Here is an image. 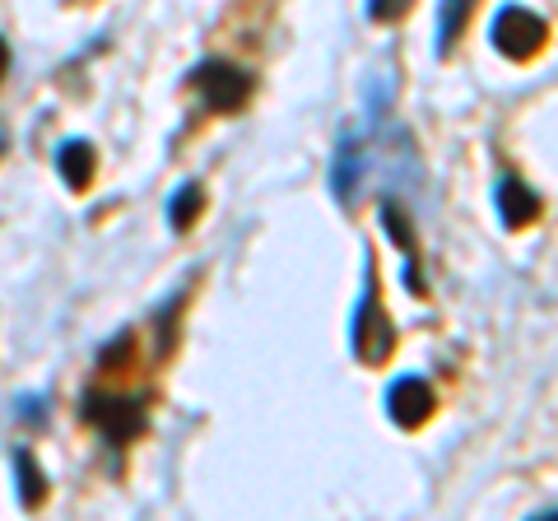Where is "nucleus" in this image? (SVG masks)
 Listing matches in <instances>:
<instances>
[{
	"label": "nucleus",
	"mask_w": 558,
	"mask_h": 521,
	"mask_svg": "<svg viewBox=\"0 0 558 521\" xmlns=\"http://www.w3.org/2000/svg\"><path fill=\"white\" fill-rule=\"evenodd\" d=\"M549 38V24L526 5H502L494 14V47L512 61H531Z\"/></svg>",
	"instance_id": "4"
},
{
	"label": "nucleus",
	"mask_w": 558,
	"mask_h": 521,
	"mask_svg": "<svg viewBox=\"0 0 558 521\" xmlns=\"http://www.w3.org/2000/svg\"><path fill=\"white\" fill-rule=\"evenodd\" d=\"M363 168H368V145H363V135L359 131H340L336 163H330V196H336L340 205H354Z\"/></svg>",
	"instance_id": "5"
},
{
	"label": "nucleus",
	"mask_w": 558,
	"mask_h": 521,
	"mask_svg": "<svg viewBox=\"0 0 558 521\" xmlns=\"http://www.w3.org/2000/svg\"><path fill=\"white\" fill-rule=\"evenodd\" d=\"M433 387L424 377H414V373H405V377H396L391 381V391H387V414L400 424V428H418L433 414Z\"/></svg>",
	"instance_id": "6"
},
{
	"label": "nucleus",
	"mask_w": 558,
	"mask_h": 521,
	"mask_svg": "<svg viewBox=\"0 0 558 521\" xmlns=\"http://www.w3.org/2000/svg\"><path fill=\"white\" fill-rule=\"evenodd\" d=\"M349 350H354L359 363H387L391 350H396V326L391 317L381 312V299H377V270L373 260H363V293H359V307H354V322H349Z\"/></svg>",
	"instance_id": "1"
},
{
	"label": "nucleus",
	"mask_w": 558,
	"mask_h": 521,
	"mask_svg": "<svg viewBox=\"0 0 558 521\" xmlns=\"http://www.w3.org/2000/svg\"><path fill=\"white\" fill-rule=\"evenodd\" d=\"M0 149H5V135H0Z\"/></svg>",
	"instance_id": "15"
},
{
	"label": "nucleus",
	"mask_w": 558,
	"mask_h": 521,
	"mask_svg": "<svg viewBox=\"0 0 558 521\" xmlns=\"http://www.w3.org/2000/svg\"><path fill=\"white\" fill-rule=\"evenodd\" d=\"M57 172H61V182L70 191H84L94 182V145H84V141H65L57 149Z\"/></svg>",
	"instance_id": "9"
},
{
	"label": "nucleus",
	"mask_w": 558,
	"mask_h": 521,
	"mask_svg": "<svg viewBox=\"0 0 558 521\" xmlns=\"http://www.w3.org/2000/svg\"><path fill=\"white\" fill-rule=\"evenodd\" d=\"M201 210H205V186L201 182H182L168 196V219H172V229H178V233H186L191 223L201 219Z\"/></svg>",
	"instance_id": "10"
},
{
	"label": "nucleus",
	"mask_w": 558,
	"mask_h": 521,
	"mask_svg": "<svg viewBox=\"0 0 558 521\" xmlns=\"http://www.w3.org/2000/svg\"><path fill=\"white\" fill-rule=\"evenodd\" d=\"M494 205H498V215H502V223H508V229H521V223L539 219V210H545L535 191L521 182V178H512V172H502V178H498V186H494Z\"/></svg>",
	"instance_id": "7"
},
{
	"label": "nucleus",
	"mask_w": 558,
	"mask_h": 521,
	"mask_svg": "<svg viewBox=\"0 0 558 521\" xmlns=\"http://www.w3.org/2000/svg\"><path fill=\"white\" fill-rule=\"evenodd\" d=\"M5 71H10V43L0 38V80H5Z\"/></svg>",
	"instance_id": "14"
},
{
	"label": "nucleus",
	"mask_w": 558,
	"mask_h": 521,
	"mask_svg": "<svg viewBox=\"0 0 558 521\" xmlns=\"http://www.w3.org/2000/svg\"><path fill=\"white\" fill-rule=\"evenodd\" d=\"M191 89L205 98V108L215 112H238L252 98V75L233 61H201L191 71Z\"/></svg>",
	"instance_id": "3"
},
{
	"label": "nucleus",
	"mask_w": 558,
	"mask_h": 521,
	"mask_svg": "<svg viewBox=\"0 0 558 521\" xmlns=\"http://www.w3.org/2000/svg\"><path fill=\"white\" fill-rule=\"evenodd\" d=\"M84 420H89L112 447H121V443H131V438L145 433L149 410H145V401H135V396H102V391H94V396H84Z\"/></svg>",
	"instance_id": "2"
},
{
	"label": "nucleus",
	"mask_w": 558,
	"mask_h": 521,
	"mask_svg": "<svg viewBox=\"0 0 558 521\" xmlns=\"http://www.w3.org/2000/svg\"><path fill=\"white\" fill-rule=\"evenodd\" d=\"M381 229H387V238L405 252V284L418 293V270H414L418 266V242H414V229H410L405 210H400L396 201H381Z\"/></svg>",
	"instance_id": "8"
},
{
	"label": "nucleus",
	"mask_w": 558,
	"mask_h": 521,
	"mask_svg": "<svg viewBox=\"0 0 558 521\" xmlns=\"http://www.w3.org/2000/svg\"><path fill=\"white\" fill-rule=\"evenodd\" d=\"M470 10H475V0H442L438 5V57H451V47L465 33Z\"/></svg>",
	"instance_id": "12"
},
{
	"label": "nucleus",
	"mask_w": 558,
	"mask_h": 521,
	"mask_svg": "<svg viewBox=\"0 0 558 521\" xmlns=\"http://www.w3.org/2000/svg\"><path fill=\"white\" fill-rule=\"evenodd\" d=\"M414 5V0H368V20L373 24H391V20H400Z\"/></svg>",
	"instance_id": "13"
},
{
	"label": "nucleus",
	"mask_w": 558,
	"mask_h": 521,
	"mask_svg": "<svg viewBox=\"0 0 558 521\" xmlns=\"http://www.w3.org/2000/svg\"><path fill=\"white\" fill-rule=\"evenodd\" d=\"M14 475H20V502L33 512V508H43L47 502V475H43V465L33 461V451H14Z\"/></svg>",
	"instance_id": "11"
}]
</instances>
